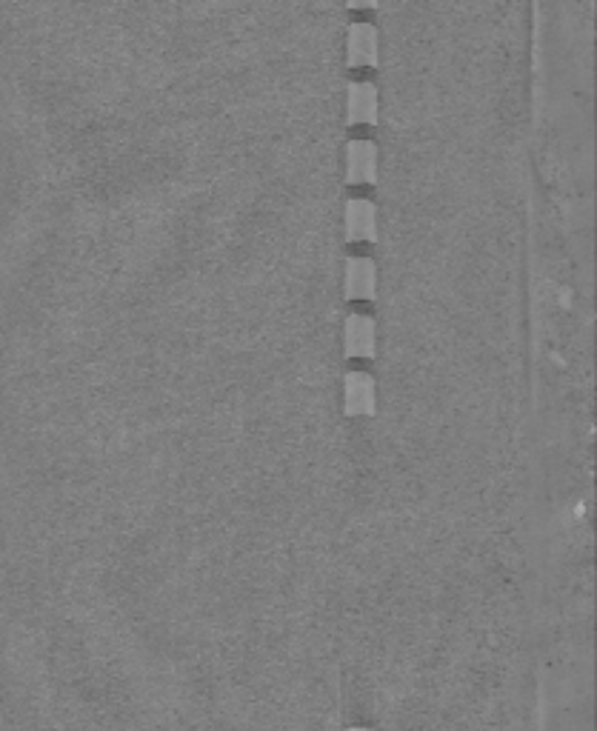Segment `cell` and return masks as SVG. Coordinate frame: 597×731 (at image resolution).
<instances>
[{"label":"cell","instance_id":"obj_1","mask_svg":"<svg viewBox=\"0 0 597 731\" xmlns=\"http://www.w3.org/2000/svg\"><path fill=\"white\" fill-rule=\"evenodd\" d=\"M378 178V149L372 140H352L346 146V180L375 183Z\"/></svg>","mask_w":597,"mask_h":731},{"label":"cell","instance_id":"obj_2","mask_svg":"<svg viewBox=\"0 0 597 731\" xmlns=\"http://www.w3.org/2000/svg\"><path fill=\"white\" fill-rule=\"evenodd\" d=\"M343 409L346 415H372L375 412V380L366 372H349L343 380Z\"/></svg>","mask_w":597,"mask_h":731},{"label":"cell","instance_id":"obj_3","mask_svg":"<svg viewBox=\"0 0 597 731\" xmlns=\"http://www.w3.org/2000/svg\"><path fill=\"white\" fill-rule=\"evenodd\" d=\"M346 238L349 240H375V203L366 198H355L346 203L343 212Z\"/></svg>","mask_w":597,"mask_h":731},{"label":"cell","instance_id":"obj_4","mask_svg":"<svg viewBox=\"0 0 597 731\" xmlns=\"http://www.w3.org/2000/svg\"><path fill=\"white\" fill-rule=\"evenodd\" d=\"M375 263L369 257H349L346 263V297L352 300H372L375 297Z\"/></svg>","mask_w":597,"mask_h":731},{"label":"cell","instance_id":"obj_5","mask_svg":"<svg viewBox=\"0 0 597 731\" xmlns=\"http://www.w3.org/2000/svg\"><path fill=\"white\" fill-rule=\"evenodd\" d=\"M346 337V352L352 357L375 355V320L369 315H349L343 326Z\"/></svg>","mask_w":597,"mask_h":731},{"label":"cell","instance_id":"obj_6","mask_svg":"<svg viewBox=\"0 0 597 731\" xmlns=\"http://www.w3.org/2000/svg\"><path fill=\"white\" fill-rule=\"evenodd\" d=\"M346 112H349V123H375L378 120V89L366 80L352 83L349 95H346Z\"/></svg>","mask_w":597,"mask_h":731},{"label":"cell","instance_id":"obj_7","mask_svg":"<svg viewBox=\"0 0 597 731\" xmlns=\"http://www.w3.org/2000/svg\"><path fill=\"white\" fill-rule=\"evenodd\" d=\"M349 63L352 66L378 63V32L366 20L352 23V29H349Z\"/></svg>","mask_w":597,"mask_h":731},{"label":"cell","instance_id":"obj_8","mask_svg":"<svg viewBox=\"0 0 597 731\" xmlns=\"http://www.w3.org/2000/svg\"><path fill=\"white\" fill-rule=\"evenodd\" d=\"M346 731H375V729H369V726H352V729Z\"/></svg>","mask_w":597,"mask_h":731}]
</instances>
